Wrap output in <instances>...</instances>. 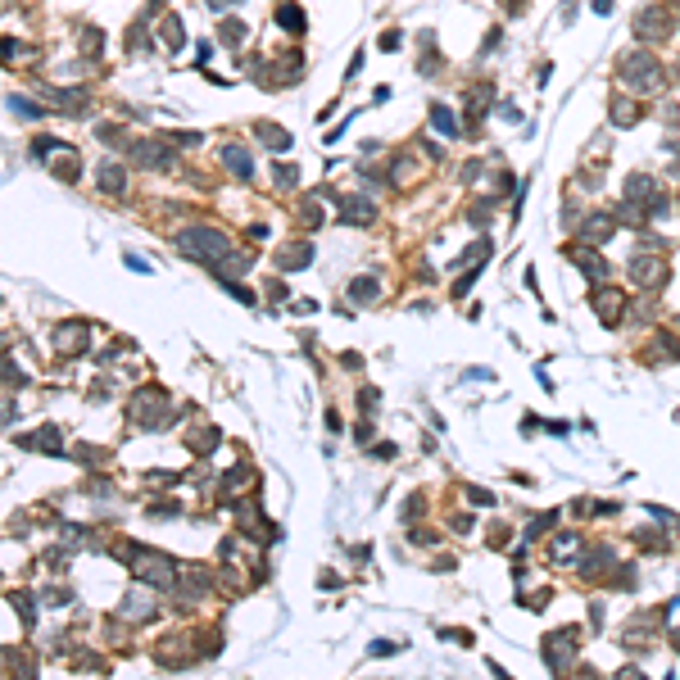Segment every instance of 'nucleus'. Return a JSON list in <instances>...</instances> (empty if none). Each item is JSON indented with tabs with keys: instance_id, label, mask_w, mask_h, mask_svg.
<instances>
[{
	"instance_id": "obj_3",
	"label": "nucleus",
	"mask_w": 680,
	"mask_h": 680,
	"mask_svg": "<svg viewBox=\"0 0 680 680\" xmlns=\"http://www.w3.org/2000/svg\"><path fill=\"white\" fill-rule=\"evenodd\" d=\"M86 336H91V327H86V322H64V327L55 331V345H59L64 354H78Z\"/></svg>"
},
{
	"instance_id": "obj_14",
	"label": "nucleus",
	"mask_w": 680,
	"mask_h": 680,
	"mask_svg": "<svg viewBox=\"0 0 680 680\" xmlns=\"http://www.w3.org/2000/svg\"><path fill=\"white\" fill-rule=\"evenodd\" d=\"M263 141L273 145V150H286V145H290V136L282 132V127H263Z\"/></svg>"
},
{
	"instance_id": "obj_5",
	"label": "nucleus",
	"mask_w": 680,
	"mask_h": 680,
	"mask_svg": "<svg viewBox=\"0 0 680 680\" xmlns=\"http://www.w3.org/2000/svg\"><path fill=\"white\" fill-rule=\"evenodd\" d=\"M595 309L603 313V322H617L621 309H626V295L621 290H603V295H595Z\"/></svg>"
},
{
	"instance_id": "obj_16",
	"label": "nucleus",
	"mask_w": 680,
	"mask_h": 680,
	"mask_svg": "<svg viewBox=\"0 0 680 680\" xmlns=\"http://www.w3.org/2000/svg\"><path fill=\"white\" fill-rule=\"evenodd\" d=\"M376 295H381L376 282H354V299H376Z\"/></svg>"
},
{
	"instance_id": "obj_7",
	"label": "nucleus",
	"mask_w": 680,
	"mask_h": 680,
	"mask_svg": "<svg viewBox=\"0 0 680 680\" xmlns=\"http://www.w3.org/2000/svg\"><path fill=\"white\" fill-rule=\"evenodd\" d=\"M123 617H132V621H150V617H155V603H150L145 595H132V599H123Z\"/></svg>"
},
{
	"instance_id": "obj_4",
	"label": "nucleus",
	"mask_w": 680,
	"mask_h": 680,
	"mask_svg": "<svg viewBox=\"0 0 680 680\" xmlns=\"http://www.w3.org/2000/svg\"><path fill=\"white\" fill-rule=\"evenodd\" d=\"M631 273L640 277V286H657V282L667 277V263H662V258H635Z\"/></svg>"
},
{
	"instance_id": "obj_2",
	"label": "nucleus",
	"mask_w": 680,
	"mask_h": 680,
	"mask_svg": "<svg viewBox=\"0 0 680 680\" xmlns=\"http://www.w3.org/2000/svg\"><path fill=\"white\" fill-rule=\"evenodd\" d=\"M127 558H132V571L141 580H155V585H168L172 580V563L159 554H150V549H127Z\"/></svg>"
},
{
	"instance_id": "obj_13",
	"label": "nucleus",
	"mask_w": 680,
	"mask_h": 680,
	"mask_svg": "<svg viewBox=\"0 0 680 680\" xmlns=\"http://www.w3.org/2000/svg\"><path fill=\"white\" fill-rule=\"evenodd\" d=\"M313 258V245H299V250H286L282 254V268H304Z\"/></svg>"
},
{
	"instance_id": "obj_11",
	"label": "nucleus",
	"mask_w": 680,
	"mask_h": 680,
	"mask_svg": "<svg viewBox=\"0 0 680 680\" xmlns=\"http://www.w3.org/2000/svg\"><path fill=\"white\" fill-rule=\"evenodd\" d=\"M227 164H232V172H236V177H250V155H245V150H227Z\"/></svg>"
},
{
	"instance_id": "obj_10",
	"label": "nucleus",
	"mask_w": 680,
	"mask_h": 680,
	"mask_svg": "<svg viewBox=\"0 0 680 680\" xmlns=\"http://www.w3.org/2000/svg\"><path fill=\"white\" fill-rule=\"evenodd\" d=\"M100 186L105 191H123L127 186V172H118V164H100Z\"/></svg>"
},
{
	"instance_id": "obj_12",
	"label": "nucleus",
	"mask_w": 680,
	"mask_h": 680,
	"mask_svg": "<svg viewBox=\"0 0 680 680\" xmlns=\"http://www.w3.org/2000/svg\"><path fill=\"white\" fill-rule=\"evenodd\" d=\"M277 18H282L286 32H299V28H304V14H299V5H282V14H277Z\"/></svg>"
},
{
	"instance_id": "obj_18",
	"label": "nucleus",
	"mask_w": 680,
	"mask_h": 680,
	"mask_svg": "<svg viewBox=\"0 0 680 680\" xmlns=\"http://www.w3.org/2000/svg\"><path fill=\"white\" fill-rule=\"evenodd\" d=\"M676 5H680V0H676Z\"/></svg>"
},
{
	"instance_id": "obj_15",
	"label": "nucleus",
	"mask_w": 680,
	"mask_h": 680,
	"mask_svg": "<svg viewBox=\"0 0 680 680\" xmlns=\"http://www.w3.org/2000/svg\"><path fill=\"white\" fill-rule=\"evenodd\" d=\"M164 41H168L172 50L181 46V28H177V18H164Z\"/></svg>"
},
{
	"instance_id": "obj_1",
	"label": "nucleus",
	"mask_w": 680,
	"mask_h": 680,
	"mask_svg": "<svg viewBox=\"0 0 680 680\" xmlns=\"http://www.w3.org/2000/svg\"><path fill=\"white\" fill-rule=\"evenodd\" d=\"M181 254L200 258L209 268H227L232 263V241L222 232H209V227H191V232H181Z\"/></svg>"
},
{
	"instance_id": "obj_17",
	"label": "nucleus",
	"mask_w": 680,
	"mask_h": 680,
	"mask_svg": "<svg viewBox=\"0 0 680 680\" xmlns=\"http://www.w3.org/2000/svg\"><path fill=\"white\" fill-rule=\"evenodd\" d=\"M209 5H218V9H222V5H232V0H209Z\"/></svg>"
},
{
	"instance_id": "obj_9",
	"label": "nucleus",
	"mask_w": 680,
	"mask_h": 680,
	"mask_svg": "<svg viewBox=\"0 0 680 680\" xmlns=\"http://www.w3.org/2000/svg\"><path fill=\"white\" fill-rule=\"evenodd\" d=\"M431 123L440 127V136H458V118H453L445 105H436V109H431Z\"/></svg>"
},
{
	"instance_id": "obj_8",
	"label": "nucleus",
	"mask_w": 680,
	"mask_h": 680,
	"mask_svg": "<svg viewBox=\"0 0 680 680\" xmlns=\"http://www.w3.org/2000/svg\"><path fill=\"white\" fill-rule=\"evenodd\" d=\"M571 263H580V268H585V277H595V282L608 273V268H603V258H599L595 250H571Z\"/></svg>"
},
{
	"instance_id": "obj_6",
	"label": "nucleus",
	"mask_w": 680,
	"mask_h": 680,
	"mask_svg": "<svg viewBox=\"0 0 680 680\" xmlns=\"http://www.w3.org/2000/svg\"><path fill=\"white\" fill-rule=\"evenodd\" d=\"M340 218L363 227V222H372V218H376V209H372L368 200H345V204H340Z\"/></svg>"
}]
</instances>
